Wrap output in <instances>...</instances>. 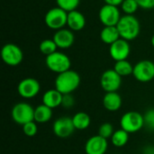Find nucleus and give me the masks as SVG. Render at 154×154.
Wrapping results in <instances>:
<instances>
[{
    "mask_svg": "<svg viewBox=\"0 0 154 154\" xmlns=\"http://www.w3.org/2000/svg\"><path fill=\"white\" fill-rule=\"evenodd\" d=\"M123 104L122 97L117 92H107L103 97V106L109 112L118 111Z\"/></svg>",
    "mask_w": 154,
    "mask_h": 154,
    "instance_id": "obj_17",
    "label": "nucleus"
},
{
    "mask_svg": "<svg viewBox=\"0 0 154 154\" xmlns=\"http://www.w3.org/2000/svg\"><path fill=\"white\" fill-rule=\"evenodd\" d=\"M1 58L8 66H18L23 59L22 49L14 43H6L1 50Z\"/></svg>",
    "mask_w": 154,
    "mask_h": 154,
    "instance_id": "obj_7",
    "label": "nucleus"
},
{
    "mask_svg": "<svg viewBox=\"0 0 154 154\" xmlns=\"http://www.w3.org/2000/svg\"><path fill=\"white\" fill-rule=\"evenodd\" d=\"M151 43H152V47H153V48H154V34H153V35H152V39H151Z\"/></svg>",
    "mask_w": 154,
    "mask_h": 154,
    "instance_id": "obj_34",
    "label": "nucleus"
},
{
    "mask_svg": "<svg viewBox=\"0 0 154 154\" xmlns=\"http://www.w3.org/2000/svg\"><path fill=\"white\" fill-rule=\"evenodd\" d=\"M57 49H58V46L56 45L55 42L51 39H46V40L42 41L39 45L40 51L46 56L54 53L55 51H57Z\"/></svg>",
    "mask_w": 154,
    "mask_h": 154,
    "instance_id": "obj_24",
    "label": "nucleus"
},
{
    "mask_svg": "<svg viewBox=\"0 0 154 154\" xmlns=\"http://www.w3.org/2000/svg\"><path fill=\"white\" fill-rule=\"evenodd\" d=\"M41 90L40 82L33 78H26L22 79L17 86V92L20 97L25 99L35 97Z\"/></svg>",
    "mask_w": 154,
    "mask_h": 154,
    "instance_id": "obj_10",
    "label": "nucleus"
},
{
    "mask_svg": "<svg viewBox=\"0 0 154 154\" xmlns=\"http://www.w3.org/2000/svg\"><path fill=\"white\" fill-rule=\"evenodd\" d=\"M72 122L76 130H85L89 127L91 118L85 112H78L72 116Z\"/></svg>",
    "mask_w": 154,
    "mask_h": 154,
    "instance_id": "obj_21",
    "label": "nucleus"
},
{
    "mask_svg": "<svg viewBox=\"0 0 154 154\" xmlns=\"http://www.w3.org/2000/svg\"><path fill=\"white\" fill-rule=\"evenodd\" d=\"M122 85V77L113 69L103 72L100 78L101 88L107 92H117Z\"/></svg>",
    "mask_w": 154,
    "mask_h": 154,
    "instance_id": "obj_9",
    "label": "nucleus"
},
{
    "mask_svg": "<svg viewBox=\"0 0 154 154\" xmlns=\"http://www.w3.org/2000/svg\"><path fill=\"white\" fill-rule=\"evenodd\" d=\"M114 133H115L114 126L110 123H104L98 128V135L102 136L106 140L108 138H111Z\"/></svg>",
    "mask_w": 154,
    "mask_h": 154,
    "instance_id": "obj_27",
    "label": "nucleus"
},
{
    "mask_svg": "<svg viewBox=\"0 0 154 154\" xmlns=\"http://www.w3.org/2000/svg\"><path fill=\"white\" fill-rule=\"evenodd\" d=\"M114 69L121 77H127V76L133 75L134 66L127 60H124L116 61V64L114 66Z\"/></svg>",
    "mask_w": 154,
    "mask_h": 154,
    "instance_id": "obj_23",
    "label": "nucleus"
},
{
    "mask_svg": "<svg viewBox=\"0 0 154 154\" xmlns=\"http://www.w3.org/2000/svg\"><path fill=\"white\" fill-rule=\"evenodd\" d=\"M107 149V140L98 134L91 136L85 144L86 154H106Z\"/></svg>",
    "mask_w": 154,
    "mask_h": 154,
    "instance_id": "obj_14",
    "label": "nucleus"
},
{
    "mask_svg": "<svg viewBox=\"0 0 154 154\" xmlns=\"http://www.w3.org/2000/svg\"><path fill=\"white\" fill-rule=\"evenodd\" d=\"M74 104H75V99H74V97H72L71 94L63 95L62 102H61V106L63 108H66V109L71 108L74 106Z\"/></svg>",
    "mask_w": 154,
    "mask_h": 154,
    "instance_id": "obj_30",
    "label": "nucleus"
},
{
    "mask_svg": "<svg viewBox=\"0 0 154 154\" xmlns=\"http://www.w3.org/2000/svg\"><path fill=\"white\" fill-rule=\"evenodd\" d=\"M121 129L128 134H134L144 127L143 116L137 111H129L125 113L120 119Z\"/></svg>",
    "mask_w": 154,
    "mask_h": 154,
    "instance_id": "obj_3",
    "label": "nucleus"
},
{
    "mask_svg": "<svg viewBox=\"0 0 154 154\" xmlns=\"http://www.w3.org/2000/svg\"><path fill=\"white\" fill-rule=\"evenodd\" d=\"M11 116L14 123L23 126L34 121V108L27 102H19L13 106Z\"/></svg>",
    "mask_w": 154,
    "mask_h": 154,
    "instance_id": "obj_5",
    "label": "nucleus"
},
{
    "mask_svg": "<svg viewBox=\"0 0 154 154\" xmlns=\"http://www.w3.org/2000/svg\"><path fill=\"white\" fill-rule=\"evenodd\" d=\"M45 64L47 68L57 74H60L70 69L71 61L68 55L60 51H55L54 53L46 56Z\"/></svg>",
    "mask_w": 154,
    "mask_h": 154,
    "instance_id": "obj_4",
    "label": "nucleus"
},
{
    "mask_svg": "<svg viewBox=\"0 0 154 154\" xmlns=\"http://www.w3.org/2000/svg\"><path fill=\"white\" fill-rule=\"evenodd\" d=\"M143 154H154V146H147L143 150Z\"/></svg>",
    "mask_w": 154,
    "mask_h": 154,
    "instance_id": "obj_33",
    "label": "nucleus"
},
{
    "mask_svg": "<svg viewBox=\"0 0 154 154\" xmlns=\"http://www.w3.org/2000/svg\"><path fill=\"white\" fill-rule=\"evenodd\" d=\"M56 3L60 8L69 13L77 10L80 3V0H56Z\"/></svg>",
    "mask_w": 154,
    "mask_h": 154,
    "instance_id": "obj_25",
    "label": "nucleus"
},
{
    "mask_svg": "<svg viewBox=\"0 0 154 154\" xmlns=\"http://www.w3.org/2000/svg\"><path fill=\"white\" fill-rule=\"evenodd\" d=\"M131 52V47L128 41L120 38L114 43H112L109 47V54L111 58L116 60H127Z\"/></svg>",
    "mask_w": 154,
    "mask_h": 154,
    "instance_id": "obj_13",
    "label": "nucleus"
},
{
    "mask_svg": "<svg viewBox=\"0 0 154 154\" xmlns=\"http://www.w3.org/2000/svg\"><path fill=\"white\" fill-rule=\"evenodd\" d=\"M133 76L143 83L149 82L154 79V62L149 60H143L134 66Z\"/></svg>",
    "mask_w": 154,
    "mask_h": 154,
    "instance_id": "obj_8",
    "label": "nucleus"
},
{
    "mask_svg": "<svg viewBox=\"0 0 154 154\" xmlns=\"http://www.w3.org/2000/svg\"><path fill=\"white\" fill-rule=\"evenodd\" d=\"M140 8L150 10L154 8V0H135Z\"/></svg>",
    "mask_w": 154,
    "mask_h": 154,
    "instance_id": "obj_31",
    "label": "nucleus"
},
{
    "mask_svg": "<svg viewBox=\"0 0 154 154\" xmlns=\"http://www.w3.org/2000/svg\"><path fill=\"white\" fill-rule=\"evenodd\" d=\"M98 17L104 26H116L122 16L117 6L106 4L100 8Z\"/></svg>",
    "mask_w": 154,
    "mask_h": 154,
    "instance_id": "obj_11",
    "label": "nucleus"
},
{
    "mask_svg": "<svg viewBox=\"0 0 154 154\" xmlns=\"http://www.w3.org/2000/svg\"><path fill=\"white\" fill-rule=\"evenodd\" d=\"M52 40L55 42L58 48L68 49L73 45L75 37H74V33L71 30L63 28V29L56 31Z\"/></svg>",
    "mask_w": 154,
    "mask_h": 154,
    "instance_id": "obj_15",
    "label": "nucleus"
},
{
    "mask_svg": "<svg viewBox=\"0 0 154 154\" xmlns=\"http://www.w3.org/2000/svg\"><path fill=\"white\" fill-rule=\"evenodd\" d=\"M67 25L69 26V30H71L72 32L81 31L86 25V18L84 14L78 10L69 12Z\"/></svg>",
    "mask_w": 154,
    "mask_h": 154,
    "instance_id": "obj_16",
    "label": "nucleus"
},
{
    "mask_svg": "<svg viewBox=\"0 0 154 154\" xmlns=\"http://www.w3.org/2000/svg\"><path fill=\"white\" fill-rule=\"evenodd\" d=\"M75 130L72 117L69 116H61L58 118L54 121L52 125V131L59 138H67L70 136Z\"/></svg>",
    "mask_w": 154,
    "mask_h": 154,
    "instance_id": "obj_12",
    "label": "nucleus"
},
{
    "mask_svg": "<svg viewBox=\"0 0 154 154\" xmlns=\"http://www.w3.org/2000/svg\"><path fill=\"white\" fill-rule=\"evenodd\" d=\"M52 117V109L44 104L39 105L34 108V121L37 124H45Z\"/></svg>",
    "mask_w": 154,
    "mask_h": 154,
    "instance_id": "obj_20",
    "label": "nucleus"
},
{
    "mask_svg": "<svg viewBox=\"0 0 154 154\" xmlns=\"http://www.w3.org/2000/svg\"><path fill=\"white\" fill-rule=\"evenodd\" d=\"M144 118V126L150 130L154 132V107L148 109L145 114L143 115Z\"/></svg>",
    "mask_w": 154,
    "mask_h": 154,
    "instance_id": "obj_28",
    "label": "nucleus"
},
{
    "mask_svg": "<svg viewBox=\"0 0 154 154\" xmlns=\"http://www.w3.org/2000/svg\"><path fill=\"white\" fill-rule=\"evenodd\" d=\"M68 21V12L60 8L59 6L50 9L45 16L44 22L45 24L52 30H60L67 25Z\"/></svg>",
    "mask_w": 154,
    "mask_h": 154,
    "instance_id": "obj_6",
    "label": "nucleus"
},
{
    "mask_svg": "<svg viewBox=\"0 0 154 154\" xmlns=\"http://www.w3.org/2000/svg\"><path fill=\"white\" fill-rule=\"evenodd\" d=\"M62 97L63 95L56 88L49 89L42 96V104L53 109L61 106Z\"/></svg>",
    "mask_w": 154,
    "mask_h": 154,
    "instance_id": "obj_18",
    "label": "nucleus"
},
{
    "mask_svg": "<svg viewBox=\"0 0 154 154\" xmlns=\"http://www.w3.org/2000/svg\"><path fill=\"white\" fill-rule=\"evenodd\" d=\"M120 37L126 41H133L136 39L141 31L139 20L134 15L125 14L121 17L116 25Z\"/></svg>",
    "mask_w": 154,
    "mask_h": 154,
    "instance_id": "obj_2",
    "label": "nucleus"
},
{
    "mask_svg": "<svg viewBox=\"0 0 154 154\" xmlns=\"http://www.w3.org/2000/svg\"><path fill=\"white\" fill-rule=\"evenodd\" d=\"M79 74L72 69H69L65 72L58 74L55 79V88L62 95L72 94L80 85Z\"/></svg>",
    "mask_w": 154,
    "mask_h": 154,
    "instance_id": "obj_1",
    "label": "nucleus"
},
{
    "mask_svg": "<svg viewBox=\"0 0 154 154\" xmlns=\"http://www.w3.org/2000/svg\"><path fill=\"white\" fill-rule=\"evenodd\" d=\"M104 1L106 5H114V6L121 5L122 3L124 2V0H104Z\"/></svg>",
    "mask_w": 154,
    "mask_h": 154,
    "instance_id": "obj_32",
    "label": "nucleus"
},
{
    "mask_svg": "<svg viewBox=\"0 0 154 154\" xmlns=\"http://www.w3.org/2000/svg\"><path fill=\"white\" fill-rule=\"evenodd\" d=\"M121 8L125 14L134 15V14L140 7L135 0H124V2L121 5Z\"/></svg>",
    "mask_w": 154,
    "mask_h": 154,
    "instance_id": "obj_26",
    "label": "nucleus"
},
{
    "mask_svg": "<svg viewBox=\"0 0 154 154\" xmlns=\"http://www.w3.org/2000/svg\"><path fill=\"white\" fill-rule=\"evenodd\" d=\"M23 132L28 137H32V136L36 135V134L38 132L37 123L35 121H32V122H29V123L23 125Z\"/></svg>",
    "mask_w": 154,
    "mask_h": 154,
    "instance_id": "obj_29",
    "label": "nucleus"
},
{
    "mask_svg": "<svg viewBox=\"0 0 154 154\" xmlns=\"http://www.w3.org/2000/svg\"><path fill=\"white\" fill-rule=\"evenodd\" d=\"M128 141H129V134L123 129H118L115 131V133L111 137L112 144L117 148L124 147L125 145H126Z\"/></svg>",
    "mask_w": 154,
    "mask_h": 154,
    "instance_id": "obj_22",
    "label": "nucleus"
},
{
    "mask_svg": "<svg viewBox=\"0 0 154 154\" xmlns=\"http://www.w3.org/2000/svg\"><path fill=\"white\" fill-rule=\"evenodd\" d=\"M120 38L121 37L116 26H104V28L100 32L101 41L108 45H111Z\"/></svg>",
    "mask_w": 154,
    "mask_h": 154,
    "instance_id": "obj_19",
    "label": "nucleus"
}]
</instances>
